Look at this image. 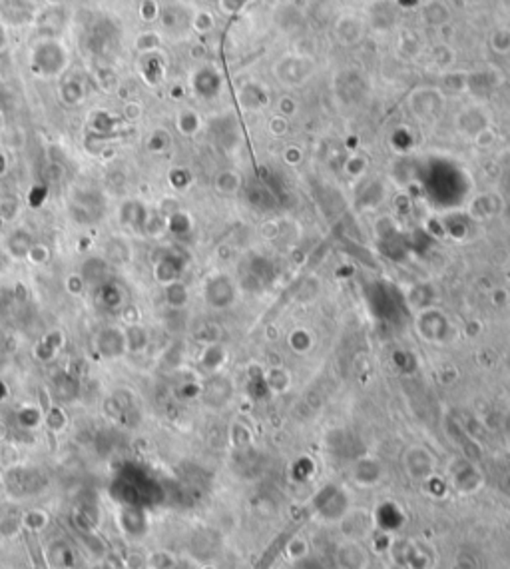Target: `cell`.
<instances>
[{
    "label": "cell",
    "instance_id": "1",
    "mask_svg": "<svg viewBox=\"0 0 510 569\" xmlns=\"http://www.w3.org/2000/svg\"><path fill=\"white\" fill-rule=\"evenodd\" d=\"M32 64L44 76H56L68 64V52L62 44L48 41L38 44L32 52Z\"/></svg>",
    "mask_w": 510,
    "mask_h": 569
},
{
    "label": "cell",
    "instance_id": "2",
    "mask_svg": "<svg viewBox=\"0 0 510 569\" xmlns=\"http://www.w3.org/2000/svg\"><path fill=\"white\" fill-rule=\"evenodd\" d=\"M70 216L76 224H94L96 220L102 218L104 202L98 194H86V192H76L70 200Z\"/></svg>",
    "mask_w": 510,
    "mask_h": 569
},
{
    "label": "cell",
    "instance_id": "3",
    "mask_svg": "<svg viewBox=\"0 0 510 569\" xmlns=\"http://www.w3.org/2000/svg\"><path fill=\"white\" fill-rule=\"evenodd\" d=\"M94 346H96V352L102 358L108 359L122 358L124 354L128 352V348H126V334L118 326L102 328L96 334V337H94Z\"/></svg>",
    "mask_w": 510,
    "mask_h": 569
},
{
    "label": "cell",
    "instance_id": "4",
    "mask_svg": "<svg viewBox=\"0 0 510 569\" xmlns=\"http://www.w3.org/2000/svg\"><path fill=\"white\" fill-rule=\"evenodd\" d=\"M110 264L106 262V258L104 256H90V258H86L84 262H82L80 266V278L84 280V284L86 286H94V288H98V286H102V284H106L108 280H110Z\"/></svg>",
    "mask_w": 510,
    "mask_h": 569
},
{
    "label": "cell",
    "instance_id": "5",
    "mask_svg": "<svg viewBox=\"0 0 510 569\" xmlns=\"http://www.w3.org/2000/svg\"><path fill=\"white\" fill-rule=\"evenodd\" d=\"M104 258L110 266H126L132 260V246L122 236H112L104 244Z\"/></svg>",
    "mask_w": 510,
    "mask_h": 569
},
{
    "label": "cell",
    "instance_id": "6",
    "mask_svg": "<svg viewBox=\"0 0 510 569\" xmlns=\"http://www.w3.org/2000/svg\"><path fill=\"white\" fill-rule=\"evenodd\" d=\"M120 222L128 228H134V230H143L146 222H148V214L140 202L136 200H128L120 206Z\"/></svg>",
    "mask_w": 510,
    "mask_h": 569
},
{
    "label": "cell",
    "instance_id": "7",
    "mask_svg": "<svg viewBox=\"0 0 510 569\" xmlns=\"http://www.w3.org/2000/svg\"><path fill=\"white\" fill-rule=\"evenodd\" d=\"M34 246V238L28 230H14L6 240V252L12 258H26Z\"/></svg>",
    "mask_w": 510,
    "mask_h": 569
},
{
    "label": "cell",
    "instance_id": "8",
    "mask_svg": "<svg viewBox=\"0 0 510 569\" xmlns=\"http://www.w3.org/2000/svg\"><path fill=\"white\" fill-rule=\"evenodd\" d=\"M48 561L54 569H72L74 566V551L64 542H54L48 549Z\"/></svg>",
    "mask_w": 510,
    "mask_h": 569
},
{
    "label": "cell",
    "instance_id": "9",
    "mask_svg": "<svg viewBox=\"0 0 510 569\" xmlns=\"http://www.w3.org/2000/svg\"><path fill=\"white\" fill-rule=\"evenodd\" d=\"M124 334H126V348H128V352L138 354V352L146 350L150 336H148V330L143 326H140V324H130L124 330Z\"/></svg>",
    "mask_w": 510,
    "mask_h": 569
},
{
    "label": "cell",
    "instance_id": "10",
    "mask_svg": "<svg viewBox=\"0 0 510 569\" xmlns=\"http://www.w3.org/2000/svg\"><path fill=\"white\" fill-rule=\"evenodd\" d=\"M98 290V300H100V304L102 306H106V308H118L120 304H122V290L114 284V282H106V284H102V286H98L96 288Z\"/></svg>",
    "mask_w": 510,
    "mask_h": 569
},
{
    "label": "cell",
    "instance_id": "11",
    "mask_svg": "<svg viewBox=\"0 0 510 569\" xmlns=\"http://www.w3.org/2000/svg\"><path fill=\"white\" fill-rule=\"evenodd\" d=\"M54 388H56L58 398L66 401L74 400V396H76V392H78L76 379L70 378L68 374H58V376L54 378Z\"/></svg>",
    "mask_w": 510,
    "mask_h": 569
},
{
    "label": "cell",
    "instance_id": "12",
    "mask_svg": "<svg viewBox=\"0 0 510 569\" xmlns=\"http://www.w3.org/2000/svg\"><path fill=\"white\" fill-rule=\"evenodd\" d=\"M60 96L66 104H70V106L80 104L82 98H84L82 85L80 82H76V80H68V82H64L60 88Z\"/></svg>",
    "mask_w": 510,
    "mask_h": 569
},
{
    "label": "cell",
    "instance_id": "13",
    "mask_svg": "<svg viewBox=\"0 0 510 569\" xmlns=\"http://www.w3.org/2000/svg\"><path fill=\"white\" fill-rule=\"evenodd\" d=\"M160 43H162V38H160V34L158 32H152V30H148V32H142V34H138V38H136V50H140V52H143V54H150V52H154L158 46H160Z\"/></svg>",
    "mask_w": 510,
    "mask_h": 569
},
{
    "label": "cell",
    "instance_id": "14",
    "mask_svg": "<svg viewBox=\"0 0 510 569\" xmlns=\"http://www.w3.org/2000/svg\"><path fill=\"white\" fill-rule=\"evenodd\" d=\"M198 116L194 114V112H189V110H185V112H182L180 116H178V128H180V132H184L185 136H189V134H194L196 130H198Z\"/></svg>",
    "mask_w": 510,
    "mask_h": 569
},
{
    "label": "cell",
    "instance_id": "15",
    "mask_svg": "<svg viewBox=\"0 0 510 569\" xmlns=\"http://www.w3.org/2000/svg\"><path fill=\"white\" fill-rule=\"evenodd\" d=\"M165 295H167V302H170L172 306H182V304L185 302L184 288H182V284H178V282H172V284H167Z\"/></svg>",
    "mask_w": 510,
    "mask_h": 569
},
{
    "label": "cell",
    "instance_id": "16",
    "mask_svg": "<svg viewBox=\"0 0 510 569\" xmlns=\"http://www.w3.org/2000/svg\"><path fill=\"white\" fill-rule=\"evenodd\" d=\"M40 422V412L36 408H22L19 412V423L24 427H34Z\"/></svg>",
    "mask_w": 510,
    "mask_h": 569
},
{
    "label": "cell",
    "instance_id": "17",
    "mask_svg": "<svg viewBox=\"0 0 510 569\" xmlns=\"http://www.w3.org/2000/svg\"><path fill=\"white\" fill-rule=\"evenodd\" d=\"M32 264H38V266H42V264H46L48 260H50V250L44 246V244H36L34 242V246L30 248V252H28V256H26Z\"/></svg>",
    "mask_w": 510,
    "mask_h": 569
},
{
    "label": "cell",
    "instance_id": "18",
    "mask_svg": "<svg viewBox=\"0 0 510 569\" xmlns=\"http://www.w3.org/2000/svg\"><path fill=\"white\" fill-rule=\"evenodd\" d=\"M158 14H160V8H158L156 0H142V4H140V19L142 21H156Z\"/></svg>",
    "mask_w": 510,
    "mask_h": 569
},
{
    "label": "cell",
    "instance_id": "19",
    "mask_svg": "<svg viewBox=\"0 0 510 569\" xmlns=\"http://www.w3.org/2000/svg\"><path fill=\"white\" fill-rule=\"evenodd\" d=\"M19 214V202L14 198H4L0 200V218L2 220H12Z\"/></svg>",
    "mask_w": 510,
    "mask_h": 569
},
{
    "label": "cell",
    "instance_id": "20",
    "mask_svg": "<svg viewBox=\"0 0 510 569\" xmlns=\"http://www.w3.org/2000/svg\"><path fill=\"white\" fill-rule=\"evenodd\" d=\"M46 524H48V517H46L42 511H30V513H26V517H24V526L34 529V531L42 529Z\"/></svg>",
    "mask_w": 510,
    "mask_h": 569
},
{
    "label": "cell",
    "instance_id": "21",
    "mask_svg": "<svg viewBox=\"0 0 510 569\" xmlns=\"http://www.w3.org/2000/svg\"><path fill=\"white\" fill-rule=\"evenodd\" d=\"M167 142H170L167 134H165L163 130H156V132L150 136V140H148V148H150L152 152H162L163 148L167 146Z\"/></svg>",
    "mask_w": 510,
    "mask_h": 569
},
{
    "label": "cell",
    "instance_id": "22",
    "mask_svg": "<svg viewBox=\"0 0 510 569\" xmlns=\"http://www.w3.org/2000/svg\"><path fill=\"white\" fill-rule=\"evenodd\" d=\"M46 422H48V425H50L52 429H56V432H58V429L64 427V423H66V416H64L60 410L56 408V410H52V412L46 416Z\"/></svg>",
    "mask_w": 510,
    "mask_h": 569
},
{
    "label": "cell",
    "instance_id": "23",
    "mask_svg": "<svg viewBox=\"0 0 510 569\" xmlns=\"http://www.w3.org/2000/svg\"><path fill=\"white\" fill-rule=\"evenodd\" d=\"M142 116V106L138 104V102H126V106H124V118L126 120H138Z\"/></svg>",
    "mask_w": 510,
    "mask_h": 569
},
{
    "label": "cell",
    "instance_id": "24",
    "mask_svg": "<svg viewBox=\"0 0 510 569\" xmlns=\"http://www.w3.org/2000/svg\"><path fill=\"white\" fill-rule=\"evenodd\" d=\"M66 284H68V290H70L72 294H80L82 290H84V286H86V284H84V280L80 278V274L70 276Z\"/></svg>",
    "mask_w": 510,
    "mask_h": 569
},
{
    "label": "cell",
    "instance_id": "25",
    "mask_svg": "<svg viewBox=\"0 0 510 569\" xmlns=\"http://www.w3.org/2000/svg\"><path fill=\"white\" fill-rule=\"evenodd\" d=\"M10 260L12 256L8 252H0V274H6L8 268H10Z\"/></svg>",
    "mask_w": 510,
    "mask_h": 569
},
{
    "label": "cell",
    "instance_id": "26",
    "mask_svg": "<svg viewBox=\"0 0 510 569\" xmlns=\"http://www.w3.org/2000/svg\"><path fill=\"white\" fill-rule=\"evenodd\" d=\"M4 172H6V156L0 152V176H2Z\"/></svg>",
    "mask_w": 510,
    "mask_h": 569
},
{
    "label": "cell",
    "instance_id": "27",
    "mask_svg": "<svg viewBox=\"0 0 510 569\" xmlns=\"http://www.w3.org/2000/svg\"><path fill=\"white\" fill-rule=\"evenodd\" d=\"M44 2H46L48 6H62L66 0H44Z\"/></svg>",
    "mask_w": 510,
    "mask_h": 569
},
{
    "label": "cell",
    "instance_id": "28",
    "mask_svg": "<svg viewBox=\"0 0 510 569\" xmlns=\"http://www.w3.org/2000/svg\"><path fill=\"white\" fill-rule=\"evenodd\" d=\"M4 396H6V386L0 381V400H4Z\"/></svg>",
    "mask_w": 510,
    "mask_h": 569
},
{
    "label": "cell",
    "instance_id": "29",
    "mask_svg": "<svg viewBox=\"0 0 510 569\" xmlns=\"http://www.w3.org/2000/svg\"><path fill=\"white\" fill-rule=\"evenodd\" d=\"M92 569H100V568H92Z\"/></svg>",
    "mask_w": 510,
    "mask_h": 569
}]
</instances>
